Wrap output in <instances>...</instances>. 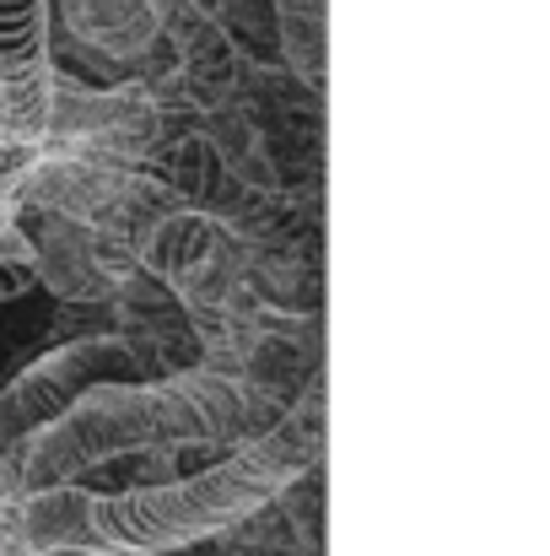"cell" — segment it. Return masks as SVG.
Masks as SVG:
<instances>
[{"label": "cell", "instance_id": "obj_1", "mask_svg": "<svg viewBox=\"0 0 550 556\" xmlns=\"http://www.w3.org/2000/svg\"><path fill=\"white\" fill-rule=\"evenodd\" d=\"M276 492H281V481L248 448H227L200 476L92 497V530L103 535L108 556H163L232 530Z\"/></svg>", "mask_w": 550, "mask_h": 556}, {"label": "cell", "instance_id": "obj_2", "mask_svg": "<svg viewBox=\"0 0 550 556\" xmlns=\"http://www.w3.org/2000/svg\"><path fill=\"white\" fill-rule=\"evenodd\" d=\"M11 216H16L27 249H33V276L60 303H81V308L108 303L114 287L136 270V254L119 238H108V232H98L76 216L38 211V205H11Z\"/></svg>", "mask_w": 550, "mask_h": 556}, {"label": "cell", "instance_id": "obj_3", "mask_svg": "<svg viewBox=\"0 0 550 556\" xmlns=\"http://www.w3.org/2000/svg\"><path fill=\"white\" fill-rule=\"evenodd\" d=\"M114 378H141L119 336H76L54 346L49 357H38L33 368H22L0 389V448L22 443L43 421H54L76 394H87L92 383H114Z\"/></svg>", "mask_w": 550, "mask_h": 556}, {"label": "cell", "instance_id": "obj_4", "mask_svg": "<svg viewBox=\"0 0 550 556\" xmlns=\"http://www.w3.org/2000/svg\"><path fill=\"white\" fill-rule=\"evenodd\" d=\"M11 530L27 556H108L103 535L92 530V492H81L76 481L22 492L11 503Z\"/></svg>", "mask_w": 550, "mask_h": 556}, {"label": "cell", "instance_id": "obj_5", "mask_svg": "<svg viewBox=\"0 0 550 556\" xmlns=\"http://www.w3.org/2000/svg\"><path fill=\"white\" fill-rule=\"evenodd\" d=\"M146 174L163 179L183 205H200V211L227 185V168H221V157L210 152V141H205L200 130H174V136L146 157Z\"/></svg>", "mask_w": 550, "mask_h": 556}, {"label": "cell", "instance_id": "obj_6", "mask_svg": "<svg viewBox=\"0 0 550 556\" xmlns=\"http://www.w3.org/2000/svg\"><path fill=\"white\" fill-rule=\"evenodd\" d=\"M324 27H330L324 5H276V54L314 92H324V49H330Z\"/></svg>", "mask_w": 550, "mask_h": 556}, {"label": "cell", "instance_id": "obj_7", "mask_svg": "<svg viewBox=\"0 0 550 556\" xmlns=\"http://www.w3.org/2000/svg\"><path fill=\"white\" fill-rule=\"evenodd\" d=\"M49 11L54 0H0V71L49 60Z\"/></svg>", "mask_w": 550, "mask_h": 556}, {"label": "cell", "instance_id": "obj_8", "mask_svg": "<svg viewBox=\"0 0 550 556\" xmlns=\"http://www.w3.org/2000/svg\"><path fill=\"white\" fill-rule=\"evenodd\" d=\"M200 11L238 43L243 60H276V5L270 0H200Z\"/></svg>", "mask_w": 550, "mask_h": 556}, {"label": "cell", "instance_id": "obj_9", "mask_svg": "<svg viewBox=\"0 0 550 556\" xmlns=\"http://www.w3.org/2000/svg\"><path fill=\"white\" fill-rule=\"evenodd\" d=\"M38 276H33V265H22V260H0V303L5 298H16V292H27Z\"/></svg>", "mask_w": 550, "mask_h": 556}, {"label": "cell", "instance_id": "obj_10", "mask_svg": "<svg viewBox=\"0 0 550 556\" xmlns=\"http://www.w3.org/2000/svg\"><path fill=\"white\" fill-rule=\"evenodd\" d=\"M27 486H22V465L11 459V448H0V503H16Z\"/></svg>", "mask_w": 550, "mask_h": 556}, {"label": "cell", "instance_id": "obj_11", "mask_svg": "<svg viewBox=\"0 0 550 556\" xmlns=\"http://www.w3.org/2000/svg\"><path fill=\"white\" fill-rule=\"evenodd\" d=\"M0 556H27L16 546V530H11V503H0Z\"/></svg>", "mask_w": 550, "mask_h": 556}]
</instances>
